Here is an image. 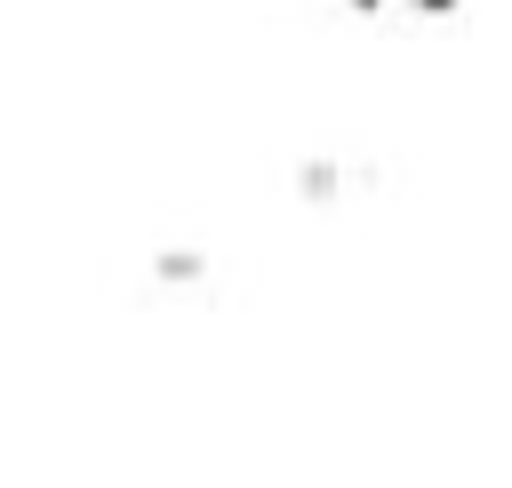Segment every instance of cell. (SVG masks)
<instances>
[]
</instances>
